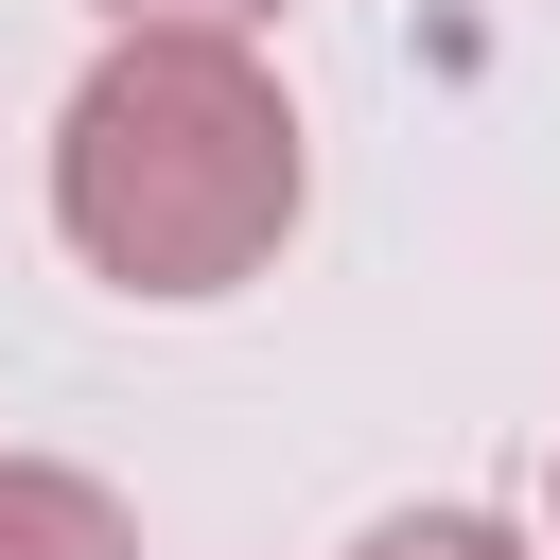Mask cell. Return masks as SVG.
<instances>
[{
  "mask_svg": "<svg viewBox=\"0 0 560 560\" xmlns=\"http://www.w3.org/2000/svg\"><path fill=\"white\" fill-rule=\"evenodd\" d=\"M52 228L122 298H228L298 228V105L245 35H105L52 122Z\"/></svg>",
  "mask_w": 560,
  "mask_h": 560,
  "instance_id": "1",
  "label": "cell"
},
{
  "mask_svg": "<svg viewBox=\"0 0 560 560\" xmlns=\"http://www.w3.org/2000/svg\"><path fill=\"white\" fill-rule=\"evenodd\" d=\"M0 560H140L122 490L70 472V455H0Z\"/></svg>",
  "mask_w": 560,
  "mask_h": 560,
  "instance_id": "2",
  "label": "cell"
},
{
  "mask_svg": "<svg viewBox=\"0 0 560 560\" xmlns=\"http://www.w3.org/2000/svg\"><path fill=\"white\" fill-rule=\"evenodd\" d=\"M350 560H525V542H508L490 508H385V525H368Z\"/></svg>",
  "mask_w": 560,
  "mask_h": 560,
  "instance_id": "3",
  "label": "cell"
},
{
  "mask_svg": "<svg viewBox=\"0 0 560 560\" xmlns=\"http://www.w3.org/2000/svg\"><path fill=\"white\" fill-rule=\"evenodd\" d=\"M122 35H245V18H280V0H105Z\"/></svg>",
  "mask_w": 560,
  "mask_h": 560,
  "instance_id": "4",
  "label": "cell"
}]
</instances>
